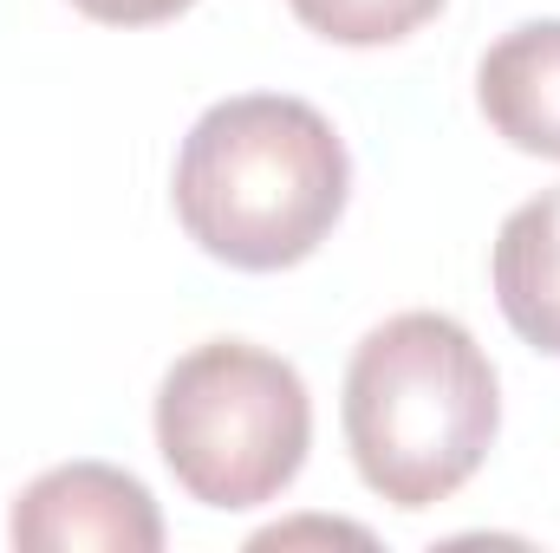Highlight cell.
Wrapping results in <instances>:
<instances>
[{
	"label": "cell",
	"mask_w": 560,
	"mask_h": 553,
	"mask_svg": "<svg viewBox=\"0 0 560 553\" xmlns=\"http://www.w3.org/2000/svg\"><path fill=\"white\" fill-rule=\"evenodd\" d=\"M72 7L98 26H163V20L189 13L196 0H72Z\"/></svg>",
	"instance_id": "8"
},
{
	"label": "cell",
	"mask_w": 560,
	"mask_h": 553,
	"mask_svg": "<svg viewBox=\"0 0 560 553\" xmlns=\"http://www.w3.org/2000/svg\"><path fill=\"white\" fill-rule=\"evenodd\" d=\"M476 105L495 138L560 163V20H528L482 52Z\"/></svg>",
	"instance_id": "5"
},
{
	"label": "cell",
	"mask_w": 560,
	"mask_h": 553,
	"mask_svg": "<svg viewBox=\"0 0 560 553\" xmlns=\"http://www.w3.org/2000/svg\"><path fill=\"white\" fill-rule=\"evenodd\" d=\"M352 156L326 111L287 92L209 105L176 150V222L189 242L242 274L300 268L346 215Z\"/></svg>",
	"instance_id": "1"
},
{
	"label": "cell",
	"mask_w": 560,
	"mask_h": 553,
	"mask_svg": "<svg viewBox=\"0 0 560 553\" xmlns=\"http://www.w3.org/2000/svg\"><path fill=\"white\" fill-rule=\"evenodd\" d=\"M495 306L535 352L560 358V183L528 196L495 235Z\"/></svg>",
	"instance_id": "6"
},
{
	"label": "cell",
	"mask_w": 560,
	"mask_h": 553,
	"mask_svg": "<svg viewBox=\"0 0 560 553\" xmlns=\"http://www.w3.org/2000/svg\"><path fill=\"white\" fill-rule=\"evenodd\" d=\"M13 548L26 553H156L163 548V515L150 502L131 469L112 462H59L39 482L20 489L13 521H7Z\"/></svg>",
	"instance_id": "4"
},
{
	"label": "cell",
	"mask_w": 560,
	"mask_h": 553,
	"mask_svg": "<svg viewBox=\"0 0 560 553\" xmlns=\"http://www.w3.org/2000/svg\"><path fill=\"white\" fill-rule=\"evenodd\" d=\"M502 430L489 352L450 313L372 326L346 365V449L365 489L405 515L450 502Z\"/></svg>",
	"instance_id": "2"
},
{
	"label": "cell",
	"mask_w": 560,
	"mask_h": 553,
	"mask_svg": "<svg viewBox=\"0 0 560 553\" xmlns=\"http://www.w3.org/2000/svg\"><path fill=\"white\" fill-rule=\"evenodd\" d=\"M287 7L306 33L332 46H392L443 13V0H287Z\"/></svg>",
	"instance_id": "7"
},
{
	"label": "cell",
	"mask_w": 560,
	"mask_h": 553,
	"mask_svg": "<svg viewBox=\"0 0 560 553\" xmlns=\"http://www.w3.org/2000/svg\"><path fill=\"white\" fill-rule=\"evenodd\" d=\"M313 443L306 378L248 339L183 352L156 385V449L202 508H261L300 475Z\"/></svg>",
	"instance_id": "3"
}]
</instances>
